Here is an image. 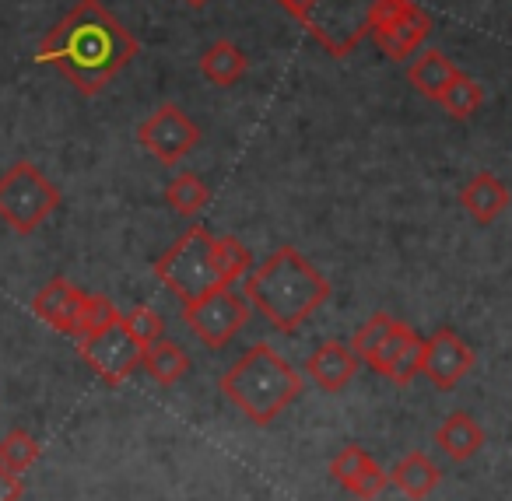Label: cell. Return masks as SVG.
Instances as JSON below:
<instances>
[{"mask_svg":"<svg viewBox=\"0 0 512 501\" xmlns=\"http://www.w3.org/2000/svg\"><path fill=\"white\" fill-rule=\"evenodd\" d=\"M81 298H85V291L74 288L67 277H53V281L46 284L36 298H32V312H36L46 326H53L57 333L74 337V323H78Z\"/></svg>","mask_w":512,"mask_h":501,"instance_id":"15","label":"cell"},{"mask_svg":"<svg viewBox=\"0 0 512 501\" xmlns=\"http://www.w3.org/2000/svg\"><path fill=\"white\" fill-rule=\"evenodd\" d=\"M120 316H123V312L113 305V298L88 295V291H85V298H81V309H78V323H74V337H88V333H95V330H106V326H113Z\"/></svg>","mask_w":512,"mask_h":501,"instance_id":"26","label":"cell"},{"mask_svg":"<svg viewBox=\"0 0 512 501\" xmlns=\"http://www.w3.org/2000/svg\"><path fill=\"white\" fill-rule=\"evenodd\" d=\"M60 207V186L32 162H15L0 176V218L18 235H32Z\"/></svg>","mask_w":512,"mask_h":501,"instance_id":"6","label":"cell"},{"mask_svg":"<svg viewBox=\"0 0 512 501\" xmlns=\"http://www.w3.org/2000/svg\"><path fill=\"white\" fill-rule=\"evenodd\" d=\"M421 354H425V337L414 326L393 323V330L386 333V340L379 344V351L372 354L369 368L379 375H386L397 386H411L421 375Z\"/></svg>","mask_w":512,"mask_h":501,"instance_id":"12","label":"cell"},{"mask_svg":"<svg viewBox=\"0 0 512 501\" xmlns=\"http://www.w3.org/2000/svg\"><path fill=\"white\" fill-rule=\"evenodd\" d=\"M330 298V281L292 246H281L264 267L246 274V302L274 330L295 333Z\"/></svg>","mask_w":512,"mask_h":501,"instance_id":"2","label":"cell"},{"mask_svg":"<svg viewBox=\"0 0 512 501\" xmlns=\"http://www.w3.org/2000/svg\"><path fill=\"white\" fill-rule=\"evenodd\" d=\"M204 4H211V0H186V8H204Z\"/></svg>","mask_w":512,"mask_h":501,"instance_id":"30","label":"cell"},{"mask_svg":"<svg viewBox=\"0 0 512 501\" xmlns=\"http://www.w3.org/2000/svg\"><path fill=\"white\" fill-rule=\"evenodd\" d=\"M253 305L246 302V295H239L235 288H214L204 298L183 305V319L193 330V337L207 347V351H221L242 326L249 323Z\"/></svg>","mask_w":512,"mask_h":501,"instance_id":"7","label":"cell"},{"mask_svg":"<svg viewBox=\"0 0 512 501\" xmlns=\"http://www.w3.org/2000/svg\"><path fill=\"white\" fill-rule=\"evenodd\" d=\"M369 36L376 39L386 60H407L432 36V18L414 0H379V8L372 11Z\"/></svg>","mask_w":512,"mask_h":501,"instance_id":"8","label":"cell"},{"mask_svg":"<svg viewBox=\"0 0 512 501\" xmlns=\"http://www.w3.org/2000/svg\"><path fill=\"white\" fill-rule=\"evenodd\" d=\"M484 95H481V85L467 74H456V81L439 95V106L446 109L453 120H470V116L481 109Z\"/></svg>","mask_w":512,"mask_h":501,"instance_id":"25","label":"cell"},{"mask_svg":"<svg viewBox=\"0 0 512 501\" xmlns=\"http://www.w3.org/2000/svg\"><path fill=\"white\" fill-rule=\"evenodd\" d=\"M477 365V354L470 344L453 330V326H439L432 337H425V354H421V375H428L435 389L449 393L467 379Z\"/></svg>","mask_w":512,"mask_h":501,"instance_id":"11","label":"cell"},{"mask_svg":"<svg viewBox=\"0 0 512 501\" xmlns=\"http://www.w3.org/2000/svg\"><path fill=\"white\" fill-rule=\"evenodd\" d=\"M214 277L218 288H235V281H246V274L253 270V253L242 239L235 235H221L214 239Z\"/></svg>","mask_w":512,"mask_h":501,"instance_id":"22","label":"cell"},{"mask_svg":"<svg viewBox=\"0 0 512 501\" xmlns=\"http://www.w3.org/2000/svg\"><path fill=\"white\" fill-rule=\"evenodd\" d=\"M78 354L106 386H123V382L141 368L144 347L130 337V330L123 326V316H120L113 326H106V330L78 337Z\"/></svg>","mask_w":512,"mask_h":501,"instance_id":"9","label":"cell"},{"mask_svg":"<svg viewBox=\"0 0 512 501\" xmlns=\"http://www.w3.org/2000/svg\"><path fill=\"white\" fill-rule=\"evenodd\" d=\"M25 484L18 473H11L8 466H0V501H22Z\"/></svg>","mask_w":512,"mask_h":501,"instance_id":"29","label":"cell"},{"mask_svg":"<svg viewBox=\"0 0 512 501\" xmlns=\"http://www.w3.org/2000/svg\"><path fill=\"white\" fill-rule=\"evenodd\" d=\"M393 323H397V319H393L390 312H376V316H369L355 330V337H351V351L358 354V361H362V365H369V361H372V354L379 351V344L386 340V333L393 330Z\"/></svg>","mask_w":512,"mask_h":501,"instance_id":"27","label":"cell"},{"mask_svg":"<svg viewBox=\"0 0 512 501\" xmlns=\"http://www.w3.org/2000/svg\"><path fill=\"white\" fill-rule=\"evenodd\" d=\"M207 200H211V190H207V183L197 172H179V176L165 186V204L176 214H183V218L200 214L207 207Z\"/></svg>","mask_w":512,"mask_h":501,"instance_id":"23","label":"cell"},{"mask_svg":"<svg viewBox=\"0 0 512 501\" xmlns=\"http://www.w3.org/2000/svg\"><path fill=\"white\" fill-rule=\"evenodd\" d=\"M278 4L337 60L358 50V43L369 36L372 11L379 8V0H278Z\"/></svg>","mask_w":512,"mask_h":501,"instance_id":"4","label":"cell"},{"mask_svg":"<svg viewBox=\"0 0 512 501\" xmlns=\"http://www.w3.org/2000/svg\"><path fill=\"white\" fill-rule=\"evenodd\" d=\"M137 50V39L102 0H78L46 32L36 64L60 71L81 95H99L137 57Z\"/></svg>","mask_w":512,"mask_h":501,"instance_id":"1","label":"cell"},{"mask_svg":"<svg viewBox=\"0 0 512 501\" xmlns=\"http://www.w3.org/2000/svg\"><path fill=\"white\" fill-rule=\"evenodd\" d=\"M435 445H439L453 463H467V459H474L477 452H481L484 428L474 421V417L460 410V414H449L446 421L439 424V431H435Z\"/></svg>","mask_w":512,"mask_h":501,"instance_id":"17","label":"cell"},{"mask_svg":"<svg viewBox=\"0 0 512 501\" xmlns=\"http://www.w3.org/2000/svg\"><path fill=\"white\" fill-rule=\"evenodd\" d=\"M439 480H442L439 466H435L425 452H407V456L397 459V466L390 470V484L411 501H425L428 494L439 487Z\"/></svg>","mask_w":512,"mask_h":501,"instance_id":"18","label":"cell"},{"mask_svg":"<svg viewBox=\"0 0 512 501\" xmlns=\"http://www.w3.org/2000/svg\"><path fill=\"white\" fill-rule=\"evenodd\" d=\"M141 368L158 382V386H176V382L190 372V354H186L179 344H172V340L162 337L158 344L144 347Z\"/></svg>","mask_w":512,"mask_h":501,"instance_id":"21","label":"cell"},{"mask_svg":"<svg viewBox=\"0 0 512 501\" xmlns=\"http://www.w3.org/2000/svg\"><path fill=\"white\" fill-rule=\"evenodd\" d=\"M330 477L351 491L358 501H372L376 494H383L390 487V473L362 449V445H344L334 459H330Z\"/></svg>","mask_w":512,"mask_h":501,"instance_id":"13","label":"cell"},{"mask_svg":"<svg viewBox=\"0 0 512 501\" xmlns=\"http://www.w3.org/2000/svg\"><path fill=\"white\" fill-rule=\"evenodd\" d=\"M456 64L446 57L442 50H425L418 60L411 64V71H407V81L414 85V92H421L425 99L439 102V95L446 92L449 85L456 81Z\"/></svg>","mask_w":512,"mask_h":501,"instance_id":"19","label":"cell"},{"mask_svg":"<svg viewBox=\"0 0 512 501\" xmlns=\"http://www.w3.org/2000/svg\"><path fill=\"white\" fill-rule=\"evenodd\" d=\"M460 204L467 207V214L477 225H491V221L509 207V190H505L502 179L491 176V172H477L460 190Z\"/></svg>","mask_w":512,"mask_h":501,"instance_id":"16","label":"cell"},{"mask_svg":"<svg viewBox=\"0 0 512 501\" xmlns=\"http://www.w3.org/2000/svg\"><path fill=\"white\" fill-rule=\"evenodd\" d=\"M214 235L204 225H190L162 256L155 260V277L179 298V302H197L207 291L218 288L214 277Z\"/></svg>","mask_w":512,"mask_h":501,"instance_id":"5","label":"cell"},{"mask_svg":"<svg viewBox=\"0 0 512 501\" xmlns=\"http://www.w3.org/2000/svg\"><path fill=\"white\" fill-rule=\"evenodd\" d=\"M39 456H43V445H39L25 428H15L0 438V466H8V470L18 473V477L29 473L32 466L39 463Z\"/></svg>","mask_w":512,"mask_h":501,"instance_id":"24","label":"cell"},{"mask_svg":"<svg viewBox=\"0 0 512 501\" xmlns=\"http://www.w3.org/2000/svg\"><path fill=\"white\" fill-rule=\"evenodd\" d=\"M246 71L249 57L235 43H228V39H218V43H211L200 53V74L218 88H232L235 81H242Z\"/></svg>","mask_w":512,"mask_h":501,"instance_id":"20","label":"cell"},{"mask_svg":"<svg viewBox=\"0 0 512 501\" xmlns=\"http://www.w3.org/2000/svg\"><path fill=\"white\" fill-rule=\"evenodd\" d=\"M306 382L302 375L274 351L271 344H253L225 375H221V393L235 410L246 414L256 428H267L278 421L288 407L302 396Z\"/></svg>","mask_w":512,"mask_h":501,"instance_id":"3","label":"cell"},{"mask_svg":"<svg viewBox=\"0 0 512 501\" xmlns=\"http://www.w3.org/2000/svg\"><path fill=\"white\" fill-rule=\"evenodd\" d=\"M123 326H127L130 337H134L141 347H151V344H158V340L165 337L162 316H158L151 305H137V309H130L127 316H123Z\"/></svg>","mask_w":512,"mask_h":501,"instance_id":"28","label":"cell"},{"mask_svg":"<svg viewBox=\"0 0 512 501\" xmlns=\"http://www.w3.org/2000/svg\"><path fill=\"white\" fill-rule=\"evenodd\" d=\"M137 141L162 165H179L200 144V127L176 102H165L137 127Z\"/></svg>","mask_w":512,"mask_h":501,"instance_id":"10","label":"cell"},{"mask_svg":"<svg viewBox=\"0 0 512 501\" xmlns=\"http://www.w3.org/2000/svg\"><path fill=\"white\" fill-rule=\"evenodd\" d=\"M358 368H362L358 354L351 351L348 344H341V340H327V344H320L306 358V375L323 389V393H341V389L358 375Z\"/></svg>","mask_w":512,"mask_h":501,"instance_id":"14","label":"cell"}]
</instances>
